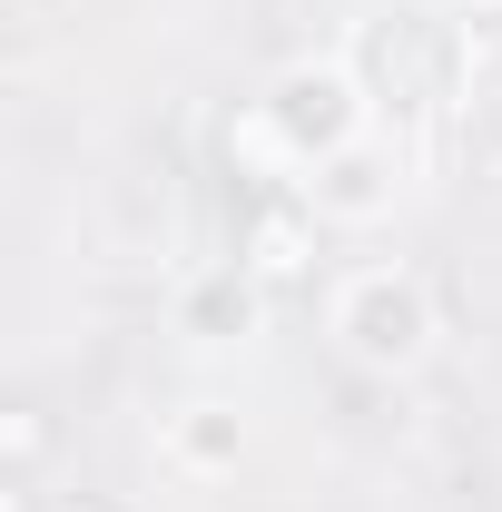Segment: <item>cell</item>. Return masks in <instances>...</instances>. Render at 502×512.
<instances>
[{
    "instance_id": "obj_1",
    "label": "cell",
    "mask_w": 502,
    "mask_h": 512,
    "mask_svg": "<svg viewBox=\"0 0 502 512\" xmlns=\"http://www.w3.org/2000/svg\"><path fill=\"white\" fill-rule=\"evenodd\" d=\"M355 79H365V109H384L394 128H434L443 109H453V89H463V30L434 20V10L365 20Z\"/></svg>"
},
{
    "instance_id": "obj_9",
    "label": "cell",
    "mask_w": 502,
    "mask_h": 512,
    "mask_svg": "<svg viewBox=\"0 0 502 512\" xmlns=\"http://www.w3.org/2000/svg\"><path fill=\"white\" fill-rule=\"evenodd\" d=\"M40 512H119V503H99V493H60V503H40Z\"/></svg>"
},
{
    "instance_id": "obj_6",
    "label": "cell",
    "mask_w": 502,
    "mask_h": 512,
    "mask_svg": "<svg viewBox=\"0 0 502 512\" xmlns=\"http://www.w3.org/2000/svg\"><path fill=\"white\" fill-rule=\"evenodd\" d=\"M256 296H266V286H256L247 266H237V276H207V286H197V296H188V316L207 325V335H227V325H237V335H247V316H256Z\"/></svg>"
},
{
    "instance_id": "obj_3",
    "label": "cell",
    "mask_w": 502,
    "mask_h": 512,
    "mask_svg": "<svg viewBox=\"0 0 502 512\" xmlns=\"http://www.w3.org/2000/svg\"><path fill=\"white\" fill-rule=\"evenodd\" d=\"M266 128L286 138L296 168H325L335 148H355V128H365V89H355L345 69H286L276 99H266Z\"/></svg>"
},
{
    "instance_id": "obj_4",
    "label": "cell",
    "mask_w": 502,
    "mask_h": 512,
    "mask_svg": "<svg viewBox=\"0 0 502 512\" xmlns=\"http://www.w3.org/2000/svg\"><path fill=\"white\" fill-rule=\"evenodd\" d=\"M315 227H325V217L306 207V188H266L256 217H247V256H237V266H247L256 286H306L315 276Z\"/></svg>"
},
{
    "instance_id": "obj_8",
    "label": "cell",
    "mask_w": 502,
    "mask_h": 512,
    "mask_svg": "<svg viewBox=\"0 0 502 512\" xmlns=\"http://www.w3.org/2000/svg\"><path fill=\"white\" fill-rule=\"evenodd\" d=\"M40 453H50V424H40V404H10V463H20V483L40 473Z\"/></svg>"
},
{
    "instance_id": "obj_7",
    "label": "cell",
    "mask_w": 502,
    "mask_h": 512,
    "mask_svg": "<svg viewBox=\"0 0 502 512\" xmlns=\"http://www.w3.org/2000/svg\"><path fill=\"white\" fill-rule=\"evenodd\" d=\"M237 444H247V434H237V414H217V404H197L188 424H178V463H188V473H217V463H237Z\"/></svg>"
},
{
    "instance_id": "obj_5",
    "label": "cell",
    "mask_w": 502,
    "mask_h": 512,
    "mask_svg": "<svg viewBox=\"0 0 502 512\" xmlns=\"http://www.w3.org/2000/svg\"><path fill=\"white\" fill-rule=\"evenodd\" d=\"M384 168H394V158L355 138V148H335V158H325L315 178H296V188H306V207L325 217V227H365V217L394 207V178H384Z\"/></svg>"
},
{
    "instance_id": "obj_2",
    "label": "cell",
    "mask_w": 502,
    "mask_h": 512,
    "mask_svg": "<svg viewBox=\"0 0 502 512\" xmlns=\"http://www.w3.org/2000/svg\"><path fill=\"white\" fill-rule=\"evenodd\" d=\"M335 335H345V355H355V365L394 375V365H414V355H424V335H434V306H424V286H414V276H394V266H365V276L335 296Z\"/></svg>"
}]
</instances>
